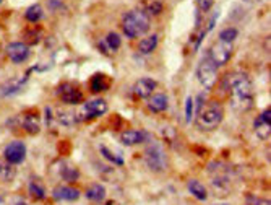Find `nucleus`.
I'll use <instances>...</instances> for the list:
<instances>
[{
    "label": "nucleus",
    "instance_id": "nucleus-1",
    "mask_svg": "<svg viewBox=\"0 0 271 205\" xmlns=\"http://www.w3.org/2000/svg\"><path fill=\"white\" fill-rule=\"evenodd\" d=\"M224 90L229 93V101L234 111L247 112L253 107V85L245 72H232L224 77Z\"/></svg>",
    "mask_w": 271,
    "mask_h": 205
},
{
    "label": "nucleus",
    "instance_id": "nucleus-2",
    "mask_svg": "<svg viewBox=\"0 0 271 205\" xmlns=\"http://www.w3.org/2000/svg\"><path fill=\"white\" fill-rule=\"evenodd\" d=\"M224 109L219 101H208L197 111L195 126L200 132H213L216 130L223 122Z\"/></svg>",
    "mask_w": 271,
    "mask_h": 205
},
{
    "label": "nucleus",
    "instance_id": "nucleus-3",
    "mask_svg": "<svg viewBox=\"0 0 271 205\" xmlns=\"http://www.w3.org/2000/svg\"><path fill=\"white\" fill-rule=\"evenodd\" d=\"M150 17L143 10H130L122 20V29L129 39H136L150 29Z\"/></svg>",
    "mask_w": 271,
    "mask_h": 205
},
{
    "label": "nucleus",
    "instance_id": "nucleus-4",
    "mask_svg": "<svg viewBox=\"0 0 271 205\" xmlns=\"http://www.w3.org/2000/svg\"><path fill=\"white\" fill-rule=\"evenodd\" d=\"M145 163L153 173H162L167 168V158L164 148L159 142H151L145 150Z\"/></svg>",
    "mask_w": 271,
    "mask_h": 205
},
{
    "label": "nucleus",
    "instance_id": "nucleus-5",
    "mask_svg": "<svg viewBox=\"0 0 271 205\" xmlns=\"http://www.w3.org/2000/svg\"><path fill=\"white\" fill-rule=\"evenodd\" d=\"M197 77H198V81H200L204 90H213L214 85L218 83V78H219L218 67L206 57V55H204V57L200 60V64H198Z\"/></svg>",
    "mask_w": 271,
    "mask_h": 205
},
{
    "label": "nucleus",
    "instance_id": "nucleus-6",
    "mask_svg": "<svg viewBox=\"0 0 271 205\" xmlns=\"http://www.w3.org/2000/svg\"><path fill=\"white\" fill-rule=\"evenodd\" d=\"M216 67H223L229 62L232 55V44L231 43H224V41H218L214 43L211 48L208 49V52L204 54Z\"/></svg>",
    "mask_w": 271,
    "mask_h": 205
},
{
    "label": "nucleus",
    "instance_id": "nucleus-7",
    "mask_svg": "<svg viewBox=\"0 0 271 205\" xmlns=\"http://www.w3.org/2000/svg\"><path fill=\"white\" fill-rule=\"evenodd\" d=\"M107 112V102L106 100L98 98L93 101H88L81 106V109L76 114V121H86V119H94V117H101Z\"/></svg>",
    "mask_w": 271,
    "mask_h": 205
},
{
    "label": "nucleus",
    "instance_id": "nucleus-8",
    "mask_svg": "<svg viewBox=\"0 0 271 205\" xmlns=\"http://www.w3.org/2000/svg\"><path fill=\"white\" fill-rule=\"evenodd\" d=\"M3 156H5V161L12 163V165H20L26 158V145L22 140H15L12 143H8L5 147Z\"/></svg>",
    "mask_w": 271,
    "mask_h": 205
},
{
    "label": "nucleus",
    "instance_id": "nucleus-9",
    "mask_svg": "<svg viewBox=\"0 0 271 205\" xmlns=\"http://www.w3.org/2000/svg\"><path fill=\"white\" fill-rule=\"evenodd\" d=\"M57 95H59L60 101L65 102V104L75 106V104H80V102L83 101V93H81V91L76 88L75 85H71V83H62V85H59Z\"/></svg>",
    "mask_w": 271,
    "mask_h": 205
},
{
    "label": "nucleus",
    "instance_id": "nucleus-10",
    "mask_svg": "<svg viewBox=\"0 0 271 205\" xmlns=\"http://www.w3.org/2000/svg\"><path fill=\"white\" fill-rule=\"evenodd\" d=\"M253 132L262 140H268L271 135V109H265L257 119L253 121Z\"/></svg>",
    "mask_w": 271,
    "mask_h": 205
},
{
    "label": "nucleus",
    "instance_id": "nucleus-11",
    "mask_svg": "<svg viewBox=\"0 0 271 205\" xmlns=\"http://www.w3.org/2000/svg\"><path fill=\"white\" fill-rule=\"evenodd\" d=\"M7 55L13 64H22L29 57V48L24 43H10L7 46Z\"/></svg>",
    "mask_w": 271,
    "mask_h": 205
},
{
    "label": "nucleus",
    "instance_id": "nucleus-12",
    "mask_svg": "<svg viewBox=\"0 0 271 205\" xmlns=\"http://www.w3.org/2000/svg\"><path fill=\"white\" fill-rule=\"evenodd\" d=\"M80 196H81V192L71 186H55L52 191L54 201H57V202H75V201H78Z\"/></svg>",
    "mask_w": 271,
    "mask_h": 205
},
{
    "label": "nucleus",
    "instance_id": "nucleus-13",
    "mask_svg": "<svg viewBox=\"0 0 271 205\" xmlns=\"http://www.w3.org/2000/svg\"><path fill=\"white\" fill-rule=\"evenodd\" d=\"M158 83L153 78H140L136 80L134 86H132V91H134V95L136 98H150L153 95V91L156 90Z\"/></svg>",
    "mask_w": 271,
    "mask_h": 205
},
{
    "label": "nucleus",
    "instance_id": "nucleus-14",
    "mask_svg": "<svg viewBox=\"0 0 271 205\" xmlns=\"http://www.w3.org/2000/svg\"><path fill=\"white\" fill-rule=\"evenodd\" d=\"M59 176H60V179H64L65 182H75L80 179V170L73 165V163L60 161Z\"/></svg>",
    "mask_w": 271,
    "mask_h": 205
},
{
    "label": "nucleus",
    "instance_id": "nucleus-15",
    "mask_svg": "<svg viewBox=\"0 0 271 205\" xmlns=\"http://www.w3.org/2000/svg\"><path fill=\"white\" fill-rule=\"evenodd\" d=\"M167 106H169V98L164 93H156L148 98V109L151 112L159 114V112H164L167 109Z\"/></svg>",
    "mask_w": 271,
    "mask_h": 205
},
{
    "label": "nucleus",
    "instance_id": "nucleus-16",
    "mask_svg": "<svg viewBox=\"0 0 271 205\" xmlns=\"http://www.w3.org/2000/svg\"><path fill=\"white\" fill-rule=\"evenodd\" d=\"M148 134L143 130H125L120 134V142L124 143L125 147H134V145H138V143H143L146 140Z\"/></svg>",
    "mask_w": 271,
    "mask_h": 205
},
{
    "label": "nucleus",
    "instance_id": "nucleus-17",
    "mask_svg": "<svg viewBox=\"0 0 271 205\" xmlns=\"http://www.w3.org/2000/svg\"><path fill=\"white\" fill-rule=\"evenodd\" d=\"M28 77H24V78H12L10 81H7L5 85H2V88H0V93L3 96H12V95H17L20 90H22V86L26 83Z\"/></svg>",
    "mask_w": 271,
    "mask_h": 205
},
{
    "label": "nucleus",
    "instance_id": "nucleus-18",
    "mask_svg": "<svg viewBox=\"0 0 271 205\" xmlns=\"http://www.w3.org/2000/svg\"><path fill=\"white\" fill-rule=\"evenodd\" d=\"M187 189H188V192H190L193 197L198 199V201H206V199H208L206 187H204L203 182H200L198 179H190V181L187 182Z\"/></svg>",
    "mask_w": 271,
    "mask_h": 205
},
{
    "label": "nucleus",
    "instance_id": "nucleus-19",
    "mask_svg": "<svg viewBox=\"0 0 271 205\" xmlns=\"http://www.w3.org/2000/svg\"><path fill=\"white\" fill-rule=\"evenodd\" d=\"M22 127L24 130L28 132V134H39L41 130V124H39V119L36 114H24L22 117Z\"/></svg>",
    "mask_w": 271,
    "mask_h": 205
},
{
    "label": "nucleus",
    "instance_id": "nucleus-20",
    "mask_svg": "<svg viewBox=\"0 0 271 205\" xmlns=\"http://www.w3.org/2000/svg\"><path fill=\"white\" fill-rule=\"evenodd\" d=\"M86 199L91 202H102L106 197V187L102 184L96 182V184H91V186L86 189Z\"/></svg>",
    "mask_w": 271,
    "mask_h": 205
},
{
    "label": "nucleus",
    "instance_id": "nucleus-21",
    "mask_svg": "<svg viewBox=\"0 0 271 205\" xmlns=\"http://www.w3.org/2000/svg\"><path fill=\"white\" fill-rule=\"evenodd\" d=\"M109 85H111V81L104 74H96L93 78H91L90 86H91V91H93V93H102V91L109 90Z\"/></svg>",
    "mask_w": 271,
    "mask_h": 205
},
{
    "label": "nucleus",
    "instance_id": "nucleus-22",
    "mask_svg": "<svg viewBox=\"0 0 271 205\" xmlns=\"http://www.w3.org/2000/svg\"><path fill=\"white\" fill-rule=\"evenodd\" d=\"M156 48H158V34L146 36V38H143L138 43V51H140V54H145V55L151 54Z\"/></svg>",
    "mask_w": 271,
    "mask_h": 205
},
{
    "label": "nucleus",
    "instance_id": "nucleus-23",
    "mask_svg": "<svg viewBox=\"0 0 271 205\" xmlns=\"http://www.w3.org/2000/svg\"><path fill=\"white\" fill-rule=\"evenodd\" d=\"M15 165L8 161L0 163V182H12L17 176V170L13 168Z\"/></svg>",
    "mask_w": 271,
    "mask_h": 205
},
{
    "label": "nucleus",
    "instance_id": "nucleus-24",
    "mask_svg": "<svg viewBox=\"0 0 271 205\" xmlns=\"http://www.w3.org/2000/svg\"><path fill=\"white\" fill-rule=\"evenodd\" d=\"M28 192L34 201H43V199L45 197V189H44L43 184L38 181V179H31V181H29Z\"/></svg>",
    "mask_w": 271,
    "mask_h": 205
},
{
    "label": "nucleus",
    "instance_id": "nucleus-25",
    "mask_svg": "<svg viewBox=\"0 0 271 205\" xmlns=\"http://www.w3.org/2000/svg\"><path fill=\"white\" fill-rule=\"evenodd\" d=\"M55 119H57L60 124L65 126V127H71L76 122V114L71 111H64L60 109L57 111V116H55Z\"/></svg>",
    "mask_w": 271,
    "mask_h": 205
},
{
    "label": "nucleus",
    "instance_id": "nucleus-26",
    "mask_svg": "<svg viewBox=\"0 0 271 205\" xmlns=\"http://www.w3.org/2000/svg\"><path fill=\"white\" fill-rule=\"evenodd\" d=\"M24 17H26V20L29 23H38L41 18H43V7L41 5H31L28 10H26V13H24Z\"/></svg>",
    "mask_w": 271,
    "mask_h": 205
},
{
    "label": "nucleus",
    "instance_id": "nucleus-27",
    "mask_svg": "<svg viewBox=\"0 0 271 205\" xmlns=\"http://www.w3.org/2000/svg\"><path fill=\"white\" fill-rule=\"evenodd\" d=\"M101 155L104 156L107 161H111L112 165H119V166H122V165H124V158H122V156H119V155H115L114 152H112V150H109V148H107V147H104V145L101 147Z\"/></svg>",
    "mask_w": 271,
    "mask_h": 205
},
{
    "label": "nucleus",
    "instance_id": "nucleus-28",
    "mask_svg": "<svg viewBox=\"0 0 271 205\" xmlns=\"http://www.w3.org/2000/svg\"><path fill=\"white\" fill-rule=\"evenodd\" d=\"M104 43L107 44V48H109L111 51H117L122 46V39L117 33H109L106 36Z\"/></svg>",
    "mask_w": 271,
    "mask_h": 205
},
{
    "label": "nucleus",
    "instance_id": "nucleus-29",
    "mask_svg": "<svg viewBox=\"0 0 271 205\" xmlns=\"http://www.w3.org/2000/svg\"><path fill=\"white\" fill-rule=\"evenodd\" d=\"M148 17H156V15H159L161 12H162V3L161 2H158V0H151V2H148L146 3V7H145V10H143Z\"/></svg>",
    "mask_w": 271,
    "mask_h": 205
},
{
    "label": "nucleus",
    "instance_id": "nucleus-30",
    "mask_svg": "<svg viewBox=\"0 0 271 205\" xmlns=\"http://www.w3.org/2000/svg\"><path fill=\"white\" fill-rule=\"evenodd\" d=\"M237 36H239V31L236 28H226V29H223V31L219 33V41H224V43L232 44V41L236 39Z\"/></svg>",
    "mask_w": 271,
    "mask_h": 205
},
{
    "label": "nucleus",
    "instance_id": "nucleus-31",
    "mask_svg": "<svg viewBox=\"0 0 271 205\" xmlns=\"http://www.w3.org/2000/svg\"><path fill=\"white\" fill-rule=\"evenodd\" d=\"M245 205H271L268 199H262L257 196H247L245 197Z\"/></svg>",
    "mask_w": 271,
    "mask_h": 205
},
{
    "label": "nucleus",
    "instance_id": "nucleus-32",
    "mask_svg": "<svg viewBox=\"0 0 271 205\" xmlns=\"http://www.w3.org/2000/svg\"><path fill=\"white\" fill-rule=\"evenodd\" d=\"M193 117V98L192 96H187L185 98V121L190 122Z\"/></svg>",
    "mask_w": 271,
    "mask_h": 205
},
{
    "label": "nucleus",
    "instance_id": "nucleus-33",
    "mask_svg": "<svg viewBox=\"0 0 271 205\" xmlns=\"http://www.w3.org/2000/svg\"><path fill=\"white\" fill-rule=\"evenodd\" d=\"M47 8L50 12H59V10L64 8L62 0H47Z\"/></svg>",
    "mask_w": 271,
    "mask_h": 205
},
{
    "label": "nucleus",
    "instance_id": "nucleus-34",
    "mask_svg": "<svg viewBox=\"0 0 271 205\" xmlns=\"http://www.w3.org/2000/svg\"><path fill=\"white\" fill-rule=\"evenodd\" d=\"M213 3H214V0H197V5L202 12H208V10L213 7Z\"/></svg>",
    "mask_w": 271,
    "mask_h": 205
},
{
    "label": "nucleus",
    "instance_id": "nucleus-35",
    "mask_svg": "<svg viewBox=\"0 0 271 205\" xmlns=\"http://www.w3.org/2000/svg\"><path fill=\"white\" fill-rule=\"evenodd\" d=\"M10 205H28V204H26V202H24V201H23V199H22V197H15V199H13V201H12V202H10Z\"/></svg>",
    "mask_w": 271,
    "mask_h": 205
},
{
    "label": "nucleus",
    "instance_id": "nucleus-36",
    "mask_svg": "<svg viewBox=\"0 0 271 205\" xmlns=\"http://www.w3.org/2000/svg\"><path fill=\"white\" fill-rule=\"evenodd\" d=\"M104 205H119V204H117L115 201H109V202H106Z\"/></svg>",
    "mask_w": 271,
    "mask_h": 205
},
{
    "label": "nucleus",
    "instance_id": "nucleus-37",
    "mask_svg": "<svg viewBox=\"0 0 271 205\" xmlns=\"http://www.w3.org/2000/svg\"><path fill=\"white\" fill-rule=\"evenodd\" d=\"M3 204V197L2 196H0V205H2Z\"/></svg>",
    "mask_w": 271,
    "mask_h": 205
},
{
    "label": "nucleus",
    "instance_id": "nucleus-38",
    "mask_svg": "<svg viewBox=\"0 0 271 205\" xmlns=\"http://www.w3.org/2000/svg\"><path fill=\"white\" fill-rule=\"evenodd\" d=\"M214 205H229V204H214Z\"/></svg>",
    "mask_w": 271,
    "mask_h": 205
},
{
    "label": "nucleus",
    "instance_id": "nucleus-39",
    "mask_svg": "<svg viewBox=\"0 0 271 205\" xmlns=\"http://www.w3.org/2000/svg\"><path fill=\"white\" fill-rule=\"evenodd\" d=\"M2 2H3V0H0V3H2Z\"/></svg>",
    "mask_w": 271,
    "mask_h": 205
}]
</instances>
